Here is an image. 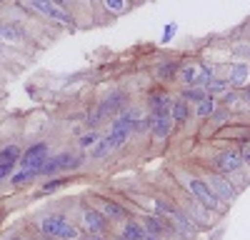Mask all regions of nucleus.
<instances>
[{
    "instance_id": "nucleus-1",
    "label": "nucleus",
    "mask_w": 250,
    "mask_h": 240,
    "mask_svg": "<svg viewBox=\"0 0 250 240\" xmlns=\"http://www.w3.org/2000/svg\"><path fill=\"white\" fill-rule=\"evenodd\" d=\"M180 185L188 190V195L195 198L200 205H205L208 210L213 213H225V203L213 193V188L205 183V178L190 175V173H180Z\"/></svg>"
},
{
    "instance_id": "nucleus-2",
    "label": "nucleus",
    "mask_w": 250,
    "mask_h": 240,
    "mask_svg": "<svg viewBox=\"0 0 250 240\" xmlns=\"http://www.w3.org/2000/svg\"><path fill=\"white\" fill-rule=\"evenodd\" d=\"M40 233L48 235V238H55V240H80V228L73 225L68 218L62 215H45L40 220Z\"/></svg>"
},
{
    "instance_id": "nucleus-3",
    "label": "nucleus",
    "mask_w": 250,
    "mask_h": 240,
    "mask_svg": "<svg viewBox=\"0 0 250 240\" xmlns=\"http://www.w3.org/2000/svg\"><path fill=\"white\" fill-rule=\"evenodd\" d=\"M245 165H243V158H240V150H235V148H225V150H220L215 158H213V170L215 173H223V175H235L238 170H243Z\"/></svg>"
},
{
    "instance_id": "nucleus-4",
    "label": "nucleus",
    "mask_w": 250,
    "mask_h": 240,
    "mask_svg": "<svg viewBox=\"0 0 250 240\" xmlns=\"http://www.w3.org/2000/svg\"><path fill=\"white\" fill-rule=\"evenodd\" d=\"M48 158H50V148H48V143H35V145H30L23 155H20V168L23 170H35V173H40L43 170V165L48 163Z\"/></svg>"
},
{
    "instance_id": "nucleus-5",
    "label": "nucleus",
    "mask_w": 250,
    "mask_h": 240,
    "mask_svg": "<svg viewBox=\"0 0 250 240\" xmlns=\"http://www.w3.org/2000/svg\"><path fill=\"white\" fill-rule=\"evenodd\" d=\"M205 183L213 188V193L223 200L225 205H230L233 200L238 198V188L230 183V178L223 175V173H215V170H213V173H208V175H205Z\"/></svg>"
},
{
    "instance_id": "nucleus-6",
    "label": "nucleus",
    "mask_w": 250,
    "mask_h": 240,
    "mask_svg": "<svg viewBox=\"0 0 250 240\" xmlns=\"http://www.w3.org/2000/svg\"><path fill=\"white\" fill-rule=\"evenodd\" d=\"M28 3L38 13H43L48 20H55V23H60V25H73V15L62 5H58L55 0H28Z\"/></svg>"
},
{
    "instance_id": "nucleus-7",
    "label": "nucleus",
    "mask_w": 250,
    "mask_h": 240,
    "mask_svg": "<svg viewBox=\"0 0 250 240\" xmlns=\"http://www.w3.org/2000/svg\"><path fill=\"white\" fill-rule=\"evenodd\" d=\"M83 155H73V153H60V155H53L48 158V163L43 165L40 175H55V173H62V170H73V168H80L83 165Z\"/></svg>"
},
{
    "instance_id": "nucleus-8",
    "label": "nucleus",
    "mask_w": 250,
    "mask_h": 240,
    "mask_svg": "<svg viewBox=\"0 0 250 240\" xmlns=\"http://www.w3.org/2000/svg\"><path fill=\"white\" fill-rule=\"evenodd\" d=\"M125 108H128V103H125V95H123V93H110V95L98 105V113H100L103 120H115Z\"/></svg>"
},
{
    "instance_id": "nucleus-9",
    "label": "nucleus",
    "mask_w": 250,
    "mask_h": 240,
    "mask_svg": "<svg viewBox=\"0 0 250 240\" xmlns=\"http://www.w3.org/2000/svg\"><path fill=\"white\" fill-rule=\"evenodd\" d=\"M98 210L108 220H113V223H125L128 215H130L128 208H123L118 200H110V198H98Z\"/></svg>"
},
{
    "instance_id": "nucleus-10",
    "label": "nucleus",
    "mask_w": 250,
    "mask_h": 240,
    "mask_svg": "<svg viewBox=\"0 0 250 240\" xmlns=\"http://www.w3.org/2000/svg\"><path fill=\"white\" fill-rule=\"evenodd\" d=\"M153 118V125H150V133L155 140H168L170 133H173V113H150Z\"/></svg>"
},
{
    "instance_id": "nucleus-11",
    "label": "nucleus",
    "mask_w": 250,
    "mask_h": 240,
    "mask_svg": "<svg viewBox=\"0 0 250 240\" xmlns=\"http://www.w3.org/2000/svg\"><path fill=\"white\" fill-rule=\"evenodd\" d=\"M83 228H85L88 233L103 235L105 228H108V218L103 215L100 210H95V208H88L85 213H83Z\"/></svg>"
},
{
    "instance_id": "nucleus-12",
    "label": "nucleus",
    "mask_w": 250,
    "mask_h": 240,
    "mask_svg": "<svg viewBox=\"0 0 250 240\" xmlns=\"http://www.w3.org/2000/svg\"><path fill=\"white\" fill-rule=\"evenodd\" d=\"M18 163H20V150H18V145H8V148L0 150V180H5Z\"/></svg>"
},
{
    "instance_id": "nucleus-13",
    "label": "nucleus",
    "mask_w": 250,
    "mask_h": 240,
    "mask_svg": "<svg viewBox=\"0 0 250 240\" xmlns=\"http://www.w3.org/2000/svg\"><path fill=\"white\" fill-rule=\"evenodd\" d=\"M228 83H230V88H235V90L248 88V83H250V68H248L245 63L230 65V73H228Z\"/></svg>"
},
{
    "instance_id": "nucleus-14",
    "label": "nucleus",
    "mask_w": 250,
    "mask_h": 240,
    "mask_svg": "<svg viewBox=\"0 0 250 240\" xmlns=\"http://www.w3.org/2000/svg\"><path fill=\"white\" fill-rule=\"evenodd\" d=\"M148 108H150V113H170L173 110V98L163 90H153L148 95Z\"/></svg>"
},
{
    "instance_id": "nucleus-15",
    "label": "nucleus",
    "mask_w": 250,
    "mask_h": 240,
    "mask_svg": "<svg viewBox=\"0 0 250 240\" xmlns=\"http://www.w3.org/2000/svg\"><path fill=\"white\" fill-rule=\"evenodd\" d=\"M170 113H173V123L175 125H185L188 120H190V103H188L185 98H175Z\"/></svg>"
},
{
    "instance_id": "nucleus-16",
    "label": "nucleus",
    "mask_w": 250,
    "mask_h": 240,
    "mask_svg": "<svg viewBox=\"0 0 250 240\" xmlns=\"http://www.w3.org/2000/svg\"><path fill=\"white\" fill-rule=\"evenodd\" d=\"M120 230H123V238H125V240H145V235H148L140 220H130V218L123 223Z\"/></svg>"
},
{
    "instance_id": "nucleus-17",
    "label": "nucleus",
    "mask_w": 250,
    "mask_h": 240,
    "mask_svg": "<svg viewBox=\"0 0 250 240\" xmlns=\"http://www.w3.org/2000/svg\"><path fill=\"white\" fill-rule=\"evenodd\" d=\"M215 110H218V98H213V95H205L200 103H195V118H200V120L210 118Z\"/></svg>"
},
{
    "instance_id": "nucleus-18",
    "label": "nucleus",
    "mask_w": 250,
    "mask_h": 240,
    "mask_svg": "<svg viewBox=\"0 0 250 240\" xmlns=\"http://www.w3.org/2000/svg\"><path fill=\"white\" fill-rule=\"evenodd\" d=\"M198 73H200V65H195V63H185V65H180V70H178V80H180L185 88H188V85H195Z\"/></svg>"
},
{
    "instance_id": "nucleus-19",
    "label": "nucleus",
    "mask_w": 250,
    "mask_h": 240,
    "mask_svg": "<svg viewBox=\"0 0 250 240\" xmlns=\"http://www.w3.org/2000/svg\"><path fill=\"white\" fill-rule=\"evenodd\" d=\"M0 40H3V43H20V40H23V33L10 23H0Z\"/></svg>"
},
{
    "instance_id": "nucleus-20",
    "label": "nucleus",
    "mask_w": 250,
    "mask_h": 240,
    "mask_svg": "<svg viewBox=\"0 0 250 240\" xmlns=\"http://www.w3.org/2000/svg\"><path fill=\"white\" fill-rule=\"evenodd\" d=\"M205 90H208V95L220 98L223 93H228V90H230V83H228V78H213L210 83L205 85Z\"/></svg>"
},
{
    "instance_id": "nucleus-21",
    "label": "nucleus",
    "mask_w": 250,
    "mask_h": 240,
    "mask_svg": "<svg viewBox=\"0 0 250 240\" xmlns=\"http://www.w3.org/2000/svg\"><path fill=\"white\" fill-rule=\"evenodd\" d=\"M205 95H208V90H205L203 85H188V88H183V93H180V98H185L188 103H200Z\"/></svg>"
},
{
    "instance_id": "nucleus-22",
    "label": "nucleus",
    "mask_w": 250,
    "mask_h": 240,
    "mask_svg": "<svg viewBox=\"0 0 250 240\" xmlns=\"http://www.w3.org/2000/svg\"><path fill=\"white\" fill-rule=\"evenodd\" d=\"M103 135L98 133V130H88V133H83L80 138H78V145H80V150H93L95 145H98V140H100Z\"/></svg>"
},
{
    "instance_id": "nucleus-23",
    "label": "nucleus",
    "mask_w": 250,
    "mask_h": 240,
    "mask_svg": "<svg viewBox=\"0 0 250 240\" xmlns=\"http://www.w3.org/2000/svg\"><path fill=\"white\" fill-rule=\"evenodd\" d=\"M238 103H240V90H235V88H230L228 93H223V95L218 98V105H220V108H228V110L235 108Z\"/></svg>"
},
{
    "instance_id": "nucleus-24",
    "label": "nucleus",
    "mask_w": 250,
    "mask_h": 240,
    "mask_svg": "<svg viewBox=\"0 0 250 240\" xmlns=\"http://www.w3.org/2000/svg\"><path fill=\"white\" fill-rule=\"evenodd\" d=\"M178 70H180V63H175V60H168V63H163V65L158 68V78H160V80H170Z\"/></svg>"
},
{
    "instance_id": "nucleus-25",
    "label": "nucleus",
    "mask_w": 250,
    "mask_h": 240,
    "mask_svg": "<svg viewBox=\"0 0 250 240\" xmlns=\"http://www.w3.org/2000/svg\"><path fill=\"white\" fill-rule=\"evenodd\" d=\"M103 5H105L110 13L120 15V13H125V10H128V0H103Z\"/></svg>"
},
{
    "instance_id": "nucleus-26",
    "label": "nucleus",
    "mask_w": 250,
    "mask_h": 240,
    "mask_svg": "<svg viewBox=\"0 0 250 240\" xmlns=\"http://www.w3.org/2000/svg\"><path fill=\"white\" fill-rule=\"evenodd\" d=\"M40 173H35V170H20V173H15L13 175V183L15 185H25V183H30L33 178H38Z\"/></svg>"
},
{
    "instance_id": "nucleus-27",
    "label": "nucleus",
    "mask_w": 250,
    "mask_h": 240,
    "mask_svg": "<svg viewBox=\"0 0 250 240\" xmlns=\"http://www.w3.org/2000/svg\"><path fill=\"white\" fill-rule=\"evenodd\" d=\"M240 158H243V165L250 170V143H240Z\"/></svg>"
},
{
    "instance_id": "nucleus-28",
    "label": "nucleus",
    "mask_w": 250,
    "mask_h": 240,
    "mask_svg": "<svg viewBox=\"0 0 250 240\" xmlns=\"http://www.w3.org/2000/svg\"><path fill=\"white\" fill-rule=\"evenodd\" d=\"M65 183H68L65 178H55L53 183H45V185H43V193H53V190H58L60 185H65Z\"/></svg>"
},
{
    "instance_id": "nucleus-29",
    "label": "nucleus",
    "mask_w": 250,
    "mask_h": 240,
    "mask_svg": "<svg viewBox=\"0 0 250 240\" xmlns=\"http://www.w3.org/2000/svg\"><path fill=\"white\" fill-rule=\"evenodd\" d=\"M240 103L250 108V88H243V90H240Z\"/></svg>"
},
{
    "instance_id": "nucleus-30",
    "label": "nucleus",
    "mask_w": 250,
    "mask_h": 240,
    "mask_svg": "<svg viewBox=\"0 0 250 240\" xmlns=\"http://www.w3.org/2000/svg\"><path fill=\"white\" fill-rule=\"evenodd\" d=\"M175 30H178L175 25H168V28H165V30H163V40H170V38L175 35Z\"/></svg>"
},
{
    "instance_id": "nucleus-31",
    "label": "nucleus",
    "mask_w": 250,
    "mask_h": 240,
    "mask_svg": "<svg viewBox=\"0 0 250 240\" xmlns=\"http://www.w3.org/2000/svg\"><path fill=\"white\" fill-rule=\"evenodd\" d=\"M80 240H108V238H103V235H95V233H88L85 238H80Z\"/></svg>"
},
{
    "instance_id": "nucleus-32",
    "label": "nucleus",
    "mask_w": 250,
    "mask_h": 240,
    "mask_svg": "<svg viewBox=\"0 0 250 240\" xmlns=\"http://www.w3.org/2000/svg\"><path fill=\"white\" fill-rule=\"evenodd\" d=\"M5 240H25V238H20V235H13V238H5Z\"/></svg>"
},
{
    "instance_id": "nucleus-33",
    "label": "nucleus",
    "mask_w": 250,
    "mask_h": 240,
    "mask_svg": "<svg viewBox=\"0 0 250 240\" xmlns=\"http://www.w3.org/2000/svg\"><path fill=\"white\" fill-rule=\"evenodd\" d=\"M248 88H250V83H248Z\"/></svg>"
},
{
    "instance_id": "nucleus-34",
    "label": "nucleus",
    "mask_w": 250,
    "mask_h": 240,
    "mask_svg": "<svg viewBox=\"0 0 250 240\" xmlns=\"http://www.w3.org/2000/svg\"><path fill=\"white\" fill-rule=\"evenodd\" d=\"M248 115H250V113H248Z\"/></svg>"
}]
</instances>
